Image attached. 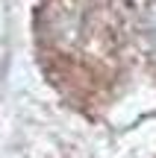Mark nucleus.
I'll return each mask as SVG.
<instances>
[{"label": "nucleus", "instance_id": "f257e3e1", "mask_svg": "<svg viewBox=\"0 0 156 158\" xmlns=\"http://www.w3.org/2000/svg\"><path fill=\"white\" fill-rule=\"evenodd\" d=\"M141 27H145V35H147V38H150L153 44H156V0H153L150 6H147V9H145V18H141Z\"/></svg>", "mask_w": 156, "mask_h": 158}]
</instances>
